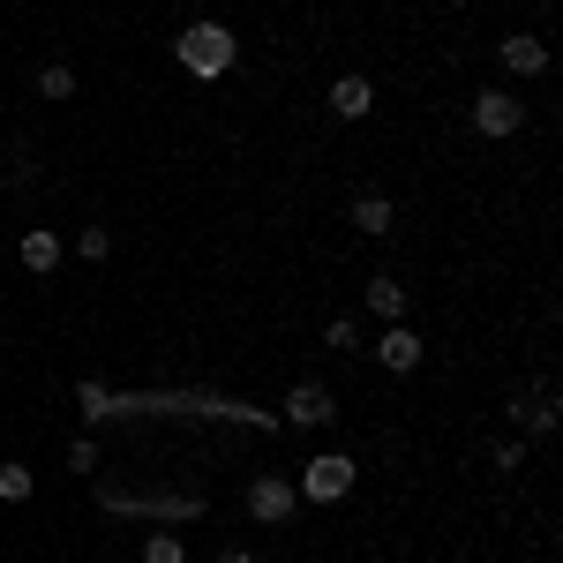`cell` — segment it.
<instances>
[{
    "instance_id": "cell-1",
    "label": "cell",
    "mask_w": 563,
    "mask_h": 563,
    "mask_svg": "<svg viewBox=\"0 0 563 563\" xmlns=\"http://www.w3.org/2000/svg\"><path fill=\"white\" fill-rule=\"evenodd\" d=\"M174 60L188 68V76H203V84H211V76H225V68L241 60V38H233L225 23H211V15H203V23H188V31L174 38Z\"/></svg>"
},
{
    "instance_id": "cell-2",
    "label": "cell",
    "mask_w": 563,
    "mask_h": 563,
    "mask_svg": "<svg viewBox=\"0 0 563 563\" xmlns=\"http://www.w3.org/2000/svg\"><path fill=\"white\" fill-rule=\"evenodd\" d=\"M353 481H361V466H353L346 451H323V459L301 466L294 496H301V504H339V496H353Z\"/></svg>"
},
{
    "instance_id": "cell-3",
    "label": "cell",
    "mask_w": 563,
    "mask_h": 563,
    "mask_svg": "<svg viewBox=\"0 0 563 563\" xmlns=\"http://www.w3.org/2000/svg\"><path fill=\"white\" fill-rule=\"evenodd\" d=\"M241 511L256 526H286L294 511H301V496H294V481H278V474H256L249 488H241Z\"/></svg>"
},
{
    "instance_id": "cell-4",
    "label": "cell",
    "mask_w": 563,
    "mask_h": 563,
    "mask_svg": "<svg viewBox=\"0 0 563 563\" xmlns=\"http://www.w3.org/2000/svg\"><path fill=\"white\" fill-rule=\"evenodd\" d=\"M331 413H339V398L316 384V376H301V384L286 390V421H294V429H323Z\"/></svg>"
},
{
    "instance_id": "cell-5",
    "label": "cell",
    "mask_w": 563,
    "mask_h": 563,
    "mask_svg": "<svg viewBox=\"0 0 563 563\" xmlns=\"http://www.w3.org/2000/svg\"><path fill=\"white\" fill-rule=\"evenodd\" d=\"M474 129L481 135H519L526 129V106L511 98V90H481V98H474Z\"/></svg>"
},
{
    "instance_id": "cell-6",
    "label": "cell",
    "mask_w": 563,
    "mask_h": 563,
    "mask_svg": "<svg viewBox=\"0 0 563 563\" xmlns=\"http://www.w3.org/2000/svg\"><path fill=\"white\" fill-rule=\"evenodd\" d=\"M421 339H413V331H406V323H384V339H376V361H384L390 376H413V368H421Z\"/></svg>"
},
{
    "instance_id": "cell-7",
    "label": "cell",
    "mask_w": 563,
    "mask_h": 563,
    "mask_svg": "<svg viewBox=\"0 0 563 563\" xmlns=\"http://www.w3.org/2000/svg\"><path fill=\"white\" fill-rule=\"evenodd\" d=\"M496 60H504L511 76H541V68H549V45L533 38V31H519V38H504V45H496Z\"/></svg>"
},
{
    "instance_id": "cell-8",
    "label": "cell",
    "mask_w": 563,
    "mask_h": 563,
    "mask_svg": "<svg viewBox=\"0 0 563 563\" xmlns=\"http://www.w3.org/2000/svg\"><path fill=\"white\" fill-rule=\"evenodd\" d=\"M368 106H376V84H368V76H339V84H331V113H339V121H368Z\"/></svg>"
},
{
    "instance_id": "cell-9",
    "label": "cell",
    "mask_w": 563,
    "mask_h": 563,
    "mask_svg": "<svg viewBox=\"0 0 563 563\" xmlns=\"http://www.w3.org/2000/svg\"><path fill=\"white\" fill-rule=\"evenodd\" d=\"M353 233H368V241H384L390 225H398V211H390V196H376V188H368V196H353Z\"/></svg>"
},
{
    "instance_id": "cell-10",
    "label": "cell",
    "mask_w": 563,
    "mask_h": 563,
    "mask_svg": "<svg viewBox=\"0 0 563 563\" xmlns=\"http://www.w3.org/2000/svg\"><path fill=\"white\" fill-rule=\"evenodd\" d=\"M15 256H23V271H53V263H60V233H53V225H31V233H23V249H15Z\"/></svg>"
},
{
    "instance_id": "cell-11",
    "label": "cell",
    "mask_w": 563,
    "mask_h": 563,
    "mask_svg": "<svg viewBox=\"0 0 563 563\" xmlns=\"http://www.w3.org/2000/svg\"><path fill=\"white\" fill-rule=\"evenodd\" d=\"M368 316H384V323H406V286L398 278H368Z\"/></svg>"
},
{
    "instance_id": "cell-12",
    "label": "cell",
    "mask_w": 563,
    "mask_h": 563,
    "mask_svg": "<svg viewBox=\"0 0 563 563\" xmlns=\"http://www.w3.org/2000/svg\"><path fill=\"white\" fill-rule=\"evenodd\" d=\"M38 98H53V106H60V98H76V68L45 60V68H38Z\"/></svg>"
},
{
    "instance_id": "cell-13",
    "label": "cell",
    "mask_w": 563,
    "mask_h": 563,
    "mask_svg": "<svg viewBox=\"0 0 563 563\" xmlns=\"http://www.w3.org/2000/svg\"><path fill=\"white\" fill-rule=\"evenodd\" d=\"M23 496H31V466L8 459V466H0V504H23Z\"/></svg>"
},
{
    "instance_id": "cell-14",
    "label": "cell",
    "mask_w": 563,
    "mask_h": 563,
    "mask_svg": "<svg viewBox=\"0 0 563 563\" xmlns=\"http://www.w3.org/2000/svg\"><path fill=\"white\" fill-rule=\"evenodd\" d=\"M143 563H188L180 533H151V541H143Z\"/></svg>"
},
{
    "instance_id": "cell-15",
    "label": "cell",
    "mask_w": 563,
    "mask_h": 563,
    "mask_svg": "<svg viewBox=\"0 0 563 563\" xmlns=\"http://www.w3.org/2000/svg\"><path fill=\"white\" fill-rule=\"evenodd\" d=\"M106 249H113V233H106V225H84V233H76V256H84V263H98Z\"/></svg>"
},
{
    "instance_id": "cell-16",
    "label": "cell",
    "mask_w": 563,
    "mask_h": 563,
    "mask_svg": "<svg viewBox=\"0 0 563 563\" xmlns=\"http://www.w3.org/2000/svg\"><path fill=\"white\" fill-rule=\"evenodd\" d=\"M526 466V443H496V474H519Z\"/></svg>"
},
{
    "instance_id": "cell-17",
    "label": "cell",
    "mask_w": 563,
    "mask_h": 563,
    "mask_svg": "<svg viewBox=\"0 0 563 563\" xmlns=\"http://www.w3.org/2000/svg\"><path fill=\"white\" fill-rule=\"evenodd\" d=\"M323 346H339V353H346V346H361V331H353L346 316H339V323H331V331H323Z\"/></svg>"
},
{
    "instance_id": "cell-18",
    "label": "cell",
    "mask_w": 563,
    "mask_h": 563,
    "mask_svg": "<svg viewBox=\"0 0 563 563\" xmlns=\"http://www.w3.org/2000/svg\"><path fill=\"white\" fill-rule=\"evenodd\" d=\"M218 563H256V556L249 549H218Z\"/></svg>"
},
{
    "instance_id": "cell-19",
    "label": "cell",
    "mask_w": 563,
    "mask_h": 563,
    "mask_svg": "<svg viewBox=\"0 0 563 563\" xmlns=\"http://www.w3.org/2000/svg\"><path fill=\"white\" fill-rule=\"evenodd\" d=\"M0 188H8V166H0Z\"/></svg>"
}]
</instances>
